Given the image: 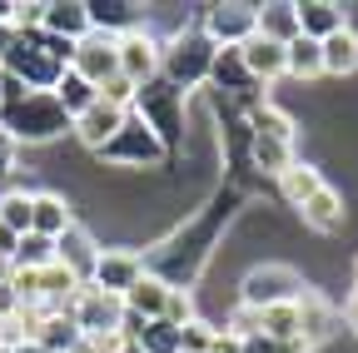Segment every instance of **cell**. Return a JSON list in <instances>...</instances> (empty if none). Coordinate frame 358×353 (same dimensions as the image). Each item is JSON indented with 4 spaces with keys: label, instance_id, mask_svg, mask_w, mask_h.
<instances>
[{
    "label": "cell",
    "instance_id": "1",
    "mask_svg": "<svg viewBox=\"0 0 358 353\" xmlns=\"http://www.w3.org/2000/svg\"><path fill=\"white\" fill-rule=\"evenodd\" d=\"M75 60V45L70 40H55L45 30H15L10 45L0 50V70H6V80H15L20 90H55V80L70 70Z\"/></svg>",
    "mask_w": 358,
    "mask_h": 353
},
{
    "label": "cell",
    "instance_id": "2",
    "mask_svg": "<svg viewBox=\"0 0 358 353\" xmlns=\"http://www.w3.org/2000/svg\"><path fill=\"white\" fill-rule=\"evenodd\" d=\"M0 129L15 140V145H50L70 135V115L60 110V100L50 90H30L20 100L0 105Z\"/></svg>",
    "mask_w": 358,
    "mask_h": 353
},
{
    "label": "cell",
    "instance_id": "3",
    "mask_svg": "<svg viewBox=\"0 0 358 353\" xmlns=\"http://www.w3.org/2000/svg\"><path fill=\"white\" fill-rule=\"evenodd\" d=\"M209 65H214V40L199 30V25H179L164 50H159V80L174 85L179 95L199 90V85H209Z\"/></svg>",
    "mask_w": 358,
    "mask_h": 353
},
{
    "label": "cell",
    "instance_id": "4",
    "mask_svg": "<svg viewBox=\"0 0 358 353\" xmlns=\"http://www.w3.org/2000/svg\"><path fill=\"white\" fill-rule=\"evenodd\" d=\"M129 115H140L155 135H159V145L169 150V159L185 150V95L174 90V85H164L159 75L150 80V85H140L134 90V105H129Z\"/></svg>",
    "mask_w": 358,
    "mask_h": 353
},
{
    "label": "cell",
    "instance_id": "5",
    "mask_svg": "<svg viewBox=\"0 0 358 353\" xmlns=\"http://www.w3.org/2000/svg\"><path fill=\"white\" fill-rule=\"evenodd\" d=\"M95 159L110 164V169H134V174H145V169L169 164V150L159 145V135H155L140 115H124V124L115 129V140H110Z\"/></svg>",
    "mask_w": 358,
    "mask_h": 353
},
{
    "label": "cell",
    "instance_id": "6",
    "mask_svg": "<svg viewBox=\"0 0 358 353\" xmlns=\"http://www.w3.org/2000/svg\"><path fill=\"white\" fill-rule=\"evenodd\" d=\"M303 289H308L303 274L289 269V264H254L239 279V303L259 314V308H274V303H294Z\"/></svg>",
    "mask_w": 358,
    "mask_h": 353
},
{
    "label": "cell",
    "instance_id": "7",
    "mask_svg": "<svg viewBox=\"0 0 358 353\" xmlns=\"http://www.w3.org/2000/svg\"><path fill=\"white\" fill-rule=\"evenodd\" d=\"M199 30L214 40V50H239L254 40V6L249 0H219V6L199 10Z\"/></svg>",
    "mask_w": 358,
    "mask_h": 353
},
{
    "label": "cell",
    "instance_id": "8",
    "mask_svg": "<svg viewBox=\"0 0 358 353\" xmlns=\"http://www.w3.org/2000/svg\"><path fill=\"white\" fill-rule=\"evenodd\" d=\"M65 314L75 319V329H80L85 338H100V333H115V329L124 324V303H120L115 294L95 289V284H80V294L70 298Z\"/></svg>",
    "mask_w": 358,
    "mask_h": 353
},
{
    "label": "cell",
    "instance_id": "9",
    "mask_svg": "<svg viewBox=\"0 0 358 353\" xmlns=\"http://www.w3.org/2000/svg\"><path fill=\"white\" fill-rule=\"evenodd\" d=\"M115 50H120V75L134 85V90H140V85H150V80L159 75V50H164V40H159L150 25L120 35V40H115Z\"/></svg>",
    "mask_w": 358,
    "mask_h": 353
},
{
    "label": "cell",
    "instance_id": "10",
    "mask_svg": "<svg viewBox=\"0 0 358 353\" xmlns=\"http://www.w3.org/2000/svg\"><path fill=\"white\" fill-rule=\"evenodd\" d=\"M140 279H145V254L140 249H100V259H95V269H90L85 284H95V289L124 298Z\"/></svg>",
    "mask_w": 358,
    "mask_h": 353
},
{
    "label": "cell",
    "instance_id": "11",
    "mask_svg": "<svg viewBox=\"0 0 358 353\" xmlns=\"http://www.w3.org/2000/svg\"><path fill=\"white\" fill-rule=\"evenodd\" d=\"M70 70H75L80 80H90V85L100 90L105 80H115V75H120V50H115V40L90 30V35L80 40V45H75V60H70Z\"/></svg>",
    "mask_w": 358,
    "mask_h": 353
},
{
    "label": "cell",
    "instance_id": "12",
    "mask_svg": "<svg viewBox=\"0 0 358 353\" xmlns=\"http://www.w3.org/2000/svg\"><path fill=\"white\" fill-rule=\"evenodd\" d=\"M124 115H129V110H115V105H105V100L95 95V105H90L85 115H75V120H70V135H75L90 154H100V150L115 140V129L124 124Z\"/></svg>",
    "mask_w": 358,
    "mask_h": 353
},
{
    "label": "cell",
    "instance_id": "13",
    "mask_svg": "<svg viewBox=\"0 0 358 353\" xmlns=\"http://www.w3.org/2000/svg\"><path fill=\"white\" fill-rule=\"evenodd\" d=\"M85 15H90V30L110 35V40H120V35L145 25V6H140V0H85Z\"/></svg>",
    "mask_w": 358,
    "mask_h": 353
},
{
    "label": "cell",
    "instance_id": "14",
    "mask_svg": "<svg viewBox=\"0 0 358 353\" xmlns=\"http://www.w3.org/2000/svg\"><path fill=\"white\" fill-rule=\"evenodd\" d=\"M299 219H303V229L334 239V234H343V229H348V204H343V194H338V189H329V185H324L319 194H308V199L299 204Z\"/></svg>",
    "mask_w": 358,
    "mask_h": 353
},
{
    "label": "cell",
    "instance_id": "15",
    "mask_svg": "<svg viewBox=\"0 0 358 353\" xmlns=\"http://www.w3.org/2000/svg\"><path fill=\"white\" fill-rule=\"evenodd\" d=\"M209 85L214 90H224V95H234L239 105H244V115L259 105V85L249 80V70H244V60H239V50H214V65H209Z\"/></svg>",
    "mask_w": 358,
    "mask_h": 353
},
{
    "label": "cell",
    "instance_id": "16",
    "mask_svg": "<svg viewBox=\"0 0 358 353\" xmlns=\"http://www.w3.org/2000/svg\"><path fill=\"white\" fill-rule=\"evenodd\" d=\"M70 224H75V209H70L65 194H55V189H30V234L60 239Z\"/></svg>",
    "mask_w": 358,
    "mask_h": 353
},
{
    "label": "cell",
    "instance_id": "17",
    "mask_svg": "<svg viewBox=\"0 0 358 353\" xmlns=\"http://www.w3.org/2000/svg\"><path fill=\"white\" fill-rule=\"evenodd\" d=\"M95 259H100V244H95V234H90L85 224H80V219H75V224L55 239V264H65V269L85 284L90 279V269H95Z\"/></svg>",
    "mask_w": 358,
    "mask_h": 353
},
{
    "label": "cell",
    "instance_id": "18",
    "mask_svg": "<svg viewBox=\"0 0 358 353\" xmlns=\"http://www.w3.org/2000/svg\"><path fill=\"white\" fill-rule=\"evenodd\" d=\"M40 30L55 35V40H70V45H80V40L90 35L85 0H45V20H40Z\"/></svg>",
    "mask_w": 358,
    "mask_h": 353
},
{
    "label": "cell",
    "instance_id": "19",
    "mask_svg": "<svg viewBox=\"0 0 358 353\" xmlns=\"http://www.w3.org/2000/svg\"><path fill=\"white\" fill-rule=\"evenodd\" d=\"M239 60H244V70H249V80L259 85V90H264V85H274V80H284V45H274V40H264V35L244 40Z\"/></svg>",
    "mask_w": 358,
    "mask_h": 353
},
{
    "label": "cell",
    "instance_id": "20",
    "mask_svg": "<svg viewBox=\"0 0 358 353\" xmlns=\"http://www.w3.org/2000/svg\"><path fill=\"white\" fill-rule=\"evenodd\" d=\"M294 10H299V35L308 40H329L334 30L348 25V10L338 0H294Z\"/></svg>",
    "mask_w": 358,
    "mask_h": 353
},
{
    "label": "cell",
    "instance_id": "21",
    "mask_svg": "<svg viewBox=\"0 0 358 353\" xmlns=\"http://www.w3.org/2000/svg\"><path fill=\"white\" fill-rule=\"evenodd\" d=\"M319 60H324V75H334V80L358 75V30L343 25V30H334L329 40H319Z\"/></svg>",
    "mask_w": 358,
    "mask_h": 353
},
{
    "label": "cell",
    "instance_id": "22",
    "mask_svg": "<svg viewBox=\"0 0 358 353\" xmlns=\"http://www.w3.org/2000/svg\"><path fill=\"white\" fill-rule=\"evenodd\" d=\"M334 324H338L334 308L313 294V289H303V294H299V338H303L308 348H319V343L334 338Z\"/></svg>",
    "mask_w": 358,
    "mask_h": 353
},
{
    "label": "cell",
    "instance_id": "23",
    "mask_svg": "<svg viewBox=\"0 0 358 353\" xmlns=\"http://www.w3.org/2000/svg\"><path fill=\"white\" fill-rule=\"evenodd\" d=\"M254 35L274 40V45H289L299 35V10L294 0H268V6H254Z\"/></svg>",
    "mask_w": 358,
    "mask_h": 353
},
{
    "label": "cell",
    "instance_id": "24",
    "mask_svg": "<svg viewBox=\"0 0 358 353\" xmlns=\"http://www.w3.org/2000/svg\"><path fill=\"white\" fill-rule=\"evenodd\" d=\"M164 298H169V284H164V279H155V274L145 269V279L134 284L120 303H124V314H134V319H145V324H150V319H159V314H164Z\"/></svg>",
    "mask_w": 358,
    "mask_h": 353
},
{
    "label": "cell",
    "instance_id": "25",
    "mask_svg": "<svg viewBox=\"0 0 358 353\" xmlns=\"http://www.w3.org/2000/svg\"><path fill=\"white\" fill-rule=\"evenodd\" d=\"M324 75V60H319V40H308V35H294L289 45H284V80H319Z\"/></svg>",
    "mask_w": 358,
    "mask_h": 353
},
{
    "label": "cell",
    "instance_id": "26",
    "mask_svg": "<svg viewBox=\"0 0 358 353\" xmlns=\"http://www.w3.org/2000/svg\"><path fill=\"white\" fill-rule=\"evenodd\" d=\"M319 189H324V169H319V164L294 159V164L279 174V194H284V204H289V209H299L308 194H319Z\"/></svg>",
    "mask_w": 358,
    "mask_h": 353
},
{
    "label": "cell",
    "instance_id": "27",
    "mask_svg": "<svg viewBox=\"0 0 358 353\" xmlns=\"http://www.w3.org/2000/svg\"><path fill=\"white\" fill-rule=\"evenodd\" d=\"M35 343H40L45 353H80L85 333L75 329V319H70V314H45V319H40V329H35Z\"/></svg>",
    "mask_w": 358,
    "mask_h": 353
},
{
    "label": "cell",
    "instance_id": "28",
    "mask_svg": "<svg viewBox=\"0 0 358 353\" xmlns=\"http://www.w3.org/2000/svg\"><path fill=\"white\" fill-rule=\"evenodd\" d=\"M249 164L268 180H279V174L294 164V145L289 140H268V135H249Z\"/></svg>",
    "mask_w": 358,
    "mask_h": 353
},
{
    "label": "cell",
    "instance_id": "29",
    "mask_svg": "<svg viewBox=\"0 0 358 353\" xmlns=\"http://www.w3.org/2000/svg\"><path fill=\"white\" fill-rule=\"evenodd\" d=\"M249 129H254V135H268V140L299 145V120H294L289 110H279V105H268V100H259V105L249 110Z\"/></svg>",
    "mask_w": 358,
    "mask_h": 353
},
{
    "label": "cell",
    "instance_id": "30",
    "mask_svg": "<svg viewBox=\"0 0 358 353\" xmlns=\"http://www.w3.org/2000/svg\"><path fill=\"white\" fill-rule=\"evenodd\" d=\"M50 95H55V100H60V110L75 120V115H85L90 105H95V95H100V90H95L90 80H80L75 70H65V75L55 80V90H50Z\"/></svg>",
    "mask_w": 358,
    "mask_h": 353
},
{
    "label": "cell",
    "instance_id": "31",
    "mask_svg": "<svg viewBox=\"0 0 358 353\" xmlns=\"http://www.w3.org/2000/svg\"><path fill=\"white\" fill-rule=\"evenodd\" d=\"M50 264H55V239H40V234H20V239H15L10 269H30V274H40V269H50Z\"/></svg>",
    "mask_w": 358,
    "mask_h": 353
},
{
    "label": "cell",
    "instance_id": "32",
    "mask_svg": "<svg viewBox=\"0 0 358 353\" xmlns=\"http://www.w3.org/2000/svg\"><path fill=\"white\" fill-rule=\"evenodd\" d=\"M259 333H268V338H299V298L294 303H274V308H259Z\"/></svg>",
    "mask_w": 358,
    "mask_h": 353
},
{
    "label": "cell",
    "instance_id": "33",
    "mask_svg": "<svg viewBox=\"0 0 358 353\" xmlns=\"http://www.w3.org/2000/svg\"><path fill=\"white\" fill-rule=\"evenodd\" d=\"M0 224H6L15 239L30 234V189H6L0 194Z\"/></svg>",
    "mask_w": 358,
    "mask_h": 353
},
{
    "label": "cell",
    "instance_id": "34",
    "mask_svg": "<svg viewBox=\"0 0 358 353\" xmlns=\"http://www.w3.org/2000/svg\"><path fill=\"white\" fill-rule=\"evenodd\" d=\"M169 329H185L189 319H199V308H194V294L189 289H169V298H164V314H159Z\"/></svg>",
    "mask_w": 358,
    "mask_h": 353
},
{
    "label": "cell",
    "instance_id": "35",
    "mask_svg": "<svg viewBox=\"0 0 358 353\" xmlns=\"http://www.w3.org/2000/svg\"><path fill=\"white\" fill-rule=\"evenodd\" d=\"M214 324L209 319H189L185 329H179V353H209V343H214Z\"/></svg>",
    "mask_w": 358,
    "mask_h": 353
},
{
    "label": "cell",
    "instance_id": "36",
    "mask_svg": "<svg viewBox=\"0 0 358 353\" xmlns=\"http://www.w3.org/2000/svg\"><path fill=\"white\" fill-rule=\"evenodd\" d=\"M244 343V353H308V343L303 338H268V333H249V338H239Z\"/></svg>",
    "mask_w": 358,
    "mask_h": 353
},
{
    "label": "cell",
    "instance_id": "37",
    "mask_svg": "<svg viewBox=\"0 0 358 353\" xmlns=\"http://www.w3.org/2000/svg\"><path fill=\"white\" fill-rule=\"evenodd\" d=\"M45 20V0H15L10 6V30H40Z\"/></svg>",
    "mask_w": 358,
    "mask_h": 353
},
{
    "label": "cell",
    "instance_id": "38",
    "mask_svg": "<svg viewBox=\"0 0 358 353\" xmlns=\"http://www.w3.org/2000/svg\"><path fill=\"white\" fill-rule=\"evenodd\" d=\"M100 100H105V105H115V110H129V105H134V85H129L124 75H115V80H105V85H100Z\"/></svg>",
    "mask_w": 358,
    "mask_h": 353
},
{
    "label": "cell",
    "instance_id": "39",
    "mask_svg": "<svg viewBox=\"0 0 358 353\" xmlns=\"http://www.w3.org/2000/svg\"><path fill=\"white\" fill-rule=\"evenodd\" d=\"M15 169H20V145L6 135V129H0V180H10Z\"/></svg>",
    "mask_w": 358,
    "mask_h": 353
},
{
    "label": "cell",
    "instance_id": "40",
    "mask_svg": "<svg viewBox=\"0 0 358 353\" xmlns=\"http://www.w3.org/2000/svg\"><path fill=\"white\" fill-rule=\"evenodd\" d=\"M209 353H244V343H239L234 333H224V329H219V333H214V343H209Z\"/></svg>",
    "mask_w": 358,
    "mask_h": 353
},
{
    "label": "cell",
    "instance_id": "41",
    "mask_svg": "<svg viewBox=\"0 0 358 353\" xmlns=\"http://www.w3.org/2000/svg\"><path fill=\"white\" fill-rule=\"evenodd\" d=\"M343 329H348V333L358 338V289H353V294L343 298Z\"/></svg>",
    "mask_w": 358,
    "mask_h": 353
},
{
    "label": "cell",
    "instance_id": "42",
    "mask_svg": "<svg viewBox=\"0 0 358 353\" xmlns=\"http://www.w3.org/2000/svg\"><path fill=\"white\" fill-rule=\"evenodd\" d=\"M10 35H15V30H10V6H6V0H0V50L10 45Z\"/></svg>",
    "mask_w": 358,
    "mask_h": 353
},
{
    "label": "cell",
    "instance_id": "43",
    "mask_svg": "<svg viewBox=\"0 0 358 353\" xmlns=\"http://www.w3.org/2000/svg\"><path fill=\"white\" fill-rule=\"evenodd\" d=\"M0 254H6V259H10V254H15V234H10V229H6V224H0Z\"/></svg>",
    "mask_w": 358,
    "mask_h": 353
},
{
    "label": "cell",
    "instance_id": "44",
    "mask_svg": "<svg viewBox=\"0 0 358 353\" xmlns=\"http://www.w3.org/2000/svg\"><path fill=\"white\" fill-rule=\"evenodd\" d=\"M10 353H45L35 338H20V343H10Z\"/></svg>",
    "mask_w": 358,
    "mask_h": 353
},
{
    "label": "cell",
    "instance_id": "45",
    "mask_svg": "<svg viewBox=\"0 0 358 353\" xmlns=\"http://www.w3.org/2000/svg\"><path fill=\"white\" fill-rule=\"evenodd\" d=\"M10 274H15V269H10V259H6V254H0V289H6V284H10Z\"/></svg>",
    "mask_w": 358,
    "mask_h": 353
},
{
    "label": "cell",
    "instance_id": "46",
    "mask_svg": "<svg viewBox=\"0 0 358 353\" xmlns=\"http://www.w3.org/2000/svg\"><path fill=\"white\" fill-rule=\"evenodd\" d=\"M0 100H6V70H0Z\"/></svg>",
    "mask_w": 358,
    "mask_h": 353
},
{
    "label": "cell",
    "instance_id": "47",
    "mask_svg": "<svg viewBox=\"0 0 358 353\" xmlns=\"http://www.w3.org/2000/svg\"><path fill=\"white\" fill-rule=\"evenodd\" d=\"M353 289H358V259H353Z\"/></svg>",
    "mask_w": 358,
    "mask_h": 353
},
{
    "label": "cell",
    "instance_id": "48",
    "mask_svg": "<svg viewBox=\"0 0 358 353\" xmlns=\"http://www.w3.org/2000/svg\"><path fill=\"white\" fill-rule=\"evenodd\" d=\"M0 353H10V343H0Z\"/></svg>",
    "mask_w": 358,
    "mask_h": 353
},
{
    "label": "cell",
    "instance_id": "49",
    "mask_svg": "<svg viewBox=\"0 0 358 353\" xmlns=\"http://www.w3.org/2000/svg\"><path fill=\"white\" fill-rule=\"evenodd\" d=\"M0 343H6V338H0Z\"/></svg>",
    "mask_w": 358,
    "mask_h": 353
}]
</instances>
